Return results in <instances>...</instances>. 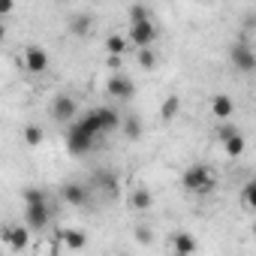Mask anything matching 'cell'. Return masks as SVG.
<instances>
[{
    "label": "cell",
    "mask_w": 256,
    "mask_h": 256,
    "mask_svg": "<svg viewBox=\"0 0 256 256\" xmlns=\"http://www.w3.org/2000/svg\"><path fill=\"white\" fill-rule=\"evenodd\" d=\"M181 184H184V190L187 193H196V196H208L211 190H214V175H211V169L205 166V163H193L190 169H184V178H181Z\"/></svg>",
    "instance_id": "obj_1"
},
{
    "label": "cell",
    "mask_w": 256,
    "mask_h": 256,
    "mask_svg": "<svg viewBox=\"0 0 256 256\" xmlns=\"http://www.w3.org/2000/svg\"><path fill=\"white\" fill-rule=\"evenodd\" d=\"M94 133L88 130V126L82 124V120H76L72 126H70V133H66V151L72 154V157H84L90 148H94Z\"/></svg>",
    "instance_id": "obj_2"
},
{
    "label": "cell",
    "mask_w": 256,
    "mask_h": 256,
    "mask_svg": "<svg viewBox=\"0 0 256 256\" xmlns=\"http://www.w3.org/2000/svg\"><path fill=\"white\" fill-rule=\"evenodd\" d=\"M229 60H232V66H235L238 72H244V76L256 72V52H253L247 42H235V46L229 48Z\"/></svg>",
    "instance_id": "obj_3"
},
{
    "label": "cell",
    "mask_w": 256,
    "mask_h": 256,
    "mask_svg": "<svg viewBox=\"0 0 256 256\" xmlns=\"http://www.w3.org/2000/svg\"><path fill=\"white\" fill-rule=\"evenodd\" d=\"M126 40H130L139 52H142V48H151L154 40H157V24H154V18L139 22V24H130V34H126Z\"/></svg>",
    "instance_id": "obj_4"
},
{
    "label": "cell",
    "mask_w": 256,
    "mask_h": 256,
    "mask_svg": "<svg viewBox=\"0 0 256 256\" xmlns=\"http://www.w3.org/2000/svg\"><path fill=\"white\" fill-rule=\"evenodd\" d=\"M52 220V205L40 202V205H24V226L30 232H42Z\"/></svg>",
    "instance_id": "obj_5"
},
{
    "label": "cell",
    "mask_w": 256,
    "mask_h": 256,
    "mask_svg": "<svg viewBox=\"0 0 256 256\" xmlns=\"http://www.w3.org/2000/svg\"><path fill=\"white\" fill-rule=\"evenodd\" d=\"M76 114H78V106H76V100L70 96V94H58L54 100H52V118L54 120H60V124H76Z\"/></svg>",
    "instance_id": "obj_6"
},
{
    "label": "cell",
    "mask_w": 256,
    "mask_h": 256,
    "mask_svg": "<svg viewBox=\"0 0 256 256\" xmlns=\"http://www.w3.org/2000/svg\"><path fill=\"white\" fill-rule=\"evenodd\" d=\"M106 90H108V96H114V100H130V96H136V82L126 76V72H114V76L108 78Z\"/></svg>",
    "instance_id": "obj_7"
},
{
    "label": "cell",
    "mask_w": 256,
    "mask_h": 256,
    "mask_svg": "<svg viewBox=\"0 0 256 256\" xmlns=\"http://www.w3.org/2000/svg\"><path fill=\"white\" fill-rule=\"evenodd\" d=\"M24 70L28 72H46L48 70V52L42 46H28L24 48Z\"/></svg>",
    "instance_id": "obj_8"
},
{
    "label": "cell",
    "mask_w": 256,
    "mask_h": 256,
    "mask_svg": "<svg viewBox=\"0 0 256 256\" xmlns=\"http://www.w3.org/2000/svg\"><path fill=\"white\" fill-rule=\"evenodd\" d=\"M90 112L96 114V120H100V126H102V133H114V130H120L124 118H120L112 106H96V108H90Z\"/></svg>",
    "instance_id": "obj_9"
},
{
    "label": "cell",
    "mask_w": 256,
    "mask_h": 256,
    "mask_svg": "<svg viewBox=\"0 0 256 256\" xmlns=\"http://www.w3.org/2000/svg\"><path fill=\"white\" fill-rule=\"evenodd\" d=\"M60 196H64V202H70V205H76V208H82L88 199H90V190L84 187V184H64L60 187Z\"/></svg>",
    "instance_id": "obj_10"
},
{
    "label": "cell",
    "mask_w": 256,
    "mask_h": 256,
    "mask_svg": "<svg viewBox=\"0 0 256 256\" xmlns=\"http://www.w3.org/2000/svg\"><path fill=\"white\" fill-rule=\"evenodd\" d=\"M4 241L12 247V250H24L28 241H30V229L22 223V226H6L4 229Z\"/></svg>",
    "instance_id": "obj_11"
},
{
    "label": "cell",
    "mask_w": 256,
    "mask_h": 256,
    "mask_svg": "<svg viewBox=\"0 0 256 256\" xmlns=\"http://www.w3.org/2000/svg\"><path fill=\"white\" fill-rule=\"evenodd\" d=\"M211 112H214V118H217L220 124H226V120L232 118V112H235L232 96H229V94H217V96L211 100Z\"/></svg>",
    "instance_id": "obj_12"
},
{
    "label": "cell",
    "mask_w": 256,
    "mask_h": 256,
    "mask_svg": "<svg viewBox=\"0 0 256 256\" xmlns=\"http://www.w3.org/2000/svg\"><path fill=\"white\" fill-rule=\"evenodd\" d=\"M169 244H172V253H196V238L190 235V232H175L172 238H169Z\"/></svg>",
    "instance_id": "obj_13"
},
{
    "label": "cell",
    "mask_w": 256,
    "mask_h": 256,
    "mask_svg": "<svg viewBox=\"0 0 256 256\" xmlns=\"http://www.w3.org/2000/svg\"><path fill=\"white\" fill-rule=\"evenodd\" d=\"M120 133L126 136V139H142V120H139V114H126L124 118V124H120Z\"/></svg>",
    "instance_id": "obj_14"
},
{
    "label": "cell",
    "mask_w": 256,
    "mask_h": 256,
    "mask_svg": "<svg viewBox=\"0 0 256 256\" xmlns=\"http://www.w3.org/2000/svg\"><path fill=\"white\" fill-rule=\"evenodd\" d=\"M178 112H181V96H175V94H172V96H166V100H163V106H160V118H163V120H175V118H178Z\"/></svg>",
    "instance_id": "obj_15"
},
{
    "label": "cell",
    "mask_w": 256,
    "mask_h": 256,
    "mask_svg": "<svg viewBox=\"0 0 256 256\" xmlns=\"http://www.w3.org/2000/svg\"><path fill=\"white\" fill-rule=\"evenodd\" d=\"M64 244H66L70 250H82V247L88 244V232H84V229H66V232H64Z\"/></svg>",
    "instance_id": "obj_16"
},
{
    "label": "cell",
    "mask_w": 256,
    "mask_h": 256,
    "mask_svg": "<svg viewBox=\"0 0 256 256\" xmlns=\"http://www.w3.org/2000/svg\"><path fill=\"white\" fill-rule=\"evenodd\" d=\"M126 46H130V40L120 36V34H112V36L106 40V52H108L112 58H120V54L126 52Z\"/></svg>",
    "instance_id": "obj_17"
},
{
    "label": "cell",
    "mask_w": 256,
    "mask_h": 256,
    "mask_svg": "<svg viewBox=\"0 0 256 256\" xmlns=\"http://www.w3.org/2000/svg\"><path fill=\"white\" fill-rule=\"evenodd\" d=\"M130 205H133L136 211H148V208L154 205V196H151L148 190H142V187H139V190H133V193H130Z\"/></svg>",
    "instance_id": "obj_18"
},
{
    "label": "cell",
    "mask_w": 256,
    "mask_h": 256,
    "mask_svg": "<svg viewBox=\"0 0 256 256\" xmlns=\"http://www.w3.org/2000/svg\"><path fill=\"white\" fill-rule=\"evenodd\" d=\"M22 139H24V145H28V148H36V145H42V126H36V124H28L24 130H22Z\"/></svg>",
    "instance_id": "obj_19"
},
{
    "label": "cell",
    "mask_w": 256,
    "mask_h": 256,
    "mask_svg": "<svg viewBox=\"0 0 256 256\" xmlns=\"http://www.w3.org/2000/svg\"><path fill=\"white\" fill-rule=\"evenodd\" d=\"M90 22H94V18H90L88 12H78V16L70 18V30H72L76 36H84V34L90 30Z\"/></svg>",
    "instance_id": "obj_20"
},
{
    "label": "cell",
    "mask_w": 256,
    "mask_h": 256,
    "mask_svg": "<svg viewBox=\"0 0 256 256\" xmlns=\"http://www.w3.org/2000/svg\"><path fill=\"white\" fill-rule=\"evenodd\" d=\"M94 184H96L100 190H106L108 196H114V193H118V181H114V175H108V172H96Z\"/></svg>",
    "instance_id": "obj_21"
},
{
    "label": "cell",
    "mask_w": 256,
    "mask_h": 256,
    "mask_svg": "<svg viewBox=\"0 0 256 256\" xmlns=\"http://www.w3.org/2000/svg\"><path fill=\"white\" fill-rule=\"evenodd\" d=\"M244 145H247V142H244V133H238V136H232V139L223 145V151H226L229 157H241V154H244Z\"/></svg>",
    "instance_id": "obj_22"
},
{
    "label": "cell",
    "mask_w": 256,
    "mask_h": 256,
    "mask_svg": "<svg viewBox=\"0 0 256 256\" xmlns=\"http://www.w3.org/2000/svg\"><path fill=\"white\" fill-rule=\"evenodd\" d=\"M241 199H244V205H247V208H253V211H256V175L241 187Z\"/></svg>",
    "instance_id": "obj_23"
},
{
    "label": "cell",
    "mask_w": 256,
    "mask_h": 256,
    "mask_svg": "<svg viewBox=\"0 0 256 256\" xmlns=\"http://www.w3.org/2000/svg\"><path fill=\"white\" fill-rule=\"evenodd\" d=\"M238 133H241L238 126H235L232 120H226V124H220V126H217V142H220V145H226V142H229L232 136H238Z\"/></svg>",
    "instance_id": "obj_24"
},
{
    "label": "cell",
    "mask_w": 256,
    "mask_h": 256,
    "mask_svg": "<svg viewBox=\"0 0 256 256\" xmlns=\"http://www.w3.org/2000/svg\"><path fill=\"white\" fill-rule=\"evenodd\" d=\"M24 205H40V202H48V196L40 190V187H24Z\"/></svg>",
    "instance_id": "obj_25"
},
{
    "label": "cell",
    "mask_w": 256,
    "mask_h": 256,
    "mask_svg": "<svg viewBox=\"0 0 256 256\" xmlns=\"http://www.w3.org/2000/svg\"><path fill=\"white\" fill-rule=\"evenodd\" d=\"M136 60H139L142 70H154V66H157V54H154V48H142V52L136 54Z\"/></svg>",
    "instance_id": "obj_26"
},
{
    "label": "cell",
    "mask_w": 256,
    "mask_h": 256,
    "mask_svg": "<svg viewBox=\"0 0 256 256\" xmlns=\"http://www.w3.org/2000/svg\"><path fill=\"white\" fill-rule=\"evenodd\" d=\"M126 16H130V24H139V22H148L151 18V12L145 6H139V4H133L130 10H126Z\"/></svg>",
    "instance_id": "obj_27"
},
{
    "label": "cell",
    "mask_w": 256,
    "mask_h": 256,
    "mask_svg": "<svg viewBox=\"0 0 256 256\" xmlns=\"http://www.w3.org/2000/svg\"><path fill=\"white\" fill-rule=\"evenodd\" d=\"M136 241H139V244H151V241H154V232H151L148 226H136Z\"/></svg>",
    "instance_id": "obj_28"
},
{
    "label": "cell",
    "mask_w": 256,
    "mask_h": 256,
    "mask_svg": "<svg viewBox=\"0 0 256 256\" xmlns=\"http://www.w3.org/2000/svg\"><path fill=\"white\" fill-rule=\"evenodd\" d=\"M244 28H247V30H253V28H256V10H250V12L244 16Z\"/></svg>",
    "instance_id": "obj_29"
},
{
    "label": "cell",
    "mask_w": 256,
    "mask_h": 256,
    "mask_svg": "<svg viewBox=\"0 0 256 256\" xmlns=\"http://www.w3.org/2000/svg\"><path fill=\"white\" fill-rule=\"evenodd\" d=\"M172 256H190V253H172Z\"/></svg>",
    "instance_id": "obj_30"
},
{
    "label": "cell",
    "mask_w": 256,
    "mask_h": 256,
    "mask_svg": "<svg viewBox=\"0 0 256 256\" xmlns=\"http://www.w3.org/2000/svg\"><path fill=\"white\" fill-rule=\"evenodd\" d=\"M253 235H256V223H253Z\"/></svg>",
    "instance_id": "obj_31"
}]
</instances>
